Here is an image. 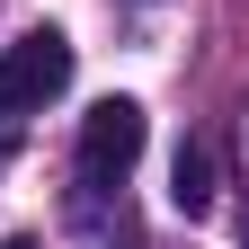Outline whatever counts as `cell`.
I'll use <instances>...</instances> for the list:
<instances>
[{"instance_id": "6da1fadb", "label": "cell", "mask_w": 249, "mask_h": 249, "mask_svg": "<svg viewBox=\"0 0 249 249\" xmlns=\"http://www.w3.org/2000/svg\"><path fill=\"white\" fill-rule=\"evenodd\" d=\"M62 89H71V36L62 27H27L18 45H0V124L45 116Z\"/></svg>"}, {"instance_id": "7a4b0ae2", "label": "cell", "mask_w": 249, "mask_h": 249, "mask_svg": "<svg viewBox=\"0 0 249 249\" xmlns=\"http://www.w3.org/2000/svg\"><path fill=\"white\" fill-rule=\"evenodd\" d=\"M142 134H151V124H142L134 98H98L80 116V178L89 187H124V169L142 160Z\"/></svg>"}, {"instance_id": "3957f363", "label": "cell", "mask_w": 249, "mask_h": 249, "mask_svg": "<svg viewBox=\"0 0 249 249\" xmlns=\"http://www.w3.org/2000/svg\"><path fill=\"white\" fill-rule=\"evenodd\" d=\"M169 205H178V213H213V142H196V134L178 142V160H169Z\"/></svg>"}, {"instance_id": "277c9868", "label": "cell", "mask_w": 249, "mask_h": 249, "mask_svg": "<svg viewBox=\"0 0 249 249\" xmlns=\"http://www.w3.org/2000/svg\"><path fill=\"white\" fill-rule=\"evenodd\" d=\"M0 249H36V240H27V231H18V240H0Z\"/></svg>"}]
</instances>
